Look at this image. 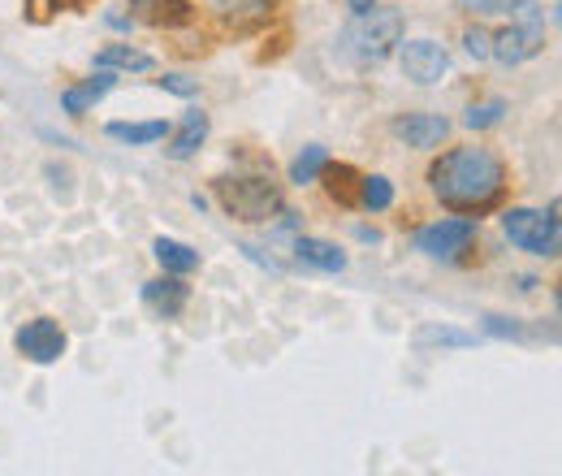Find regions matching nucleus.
Instances as JSON below:
<instances>
[{
  "instance_id": "nucleus-7",
  "label": "nucleus",
  "mask_w": 562,
  "mask_h": 476,
  "mask_svg": "<svg viewBox=\"0 0 562 476\" xmlns=\"http://www.w3.org/2000/svg\"><path fill=\"white\" fill-rule=\"evenodd\" d=\"M546 44H550L546 22H510L506 31H493L490 62H497V66H506V69L524 66V62L541 57V53H546Z\"/></svg>"
},
{
  "instance_id": "nucleus-29",
  "label": "nucleus",
  "mask_w": 562,
  "mask_h": 476,
  "mask_svg": "<svg viewBox=\"0 0 562 476\" xmlns=\"http://www.w3.org/2000/svg\"><path fill=\"white\" fill-rule=\"evenodd\" d=\"M109 26H113V31H131L135 18H126V13H109Z\"/></svg>"
},
{
  "instance_id": "nucleus-21",
  "label": "nucleus",
  "mask_w": 562,
  "mask_h": 476,
  "mask_svg": "<svg viewBox=\"0 0 562 476\" xmlns=\"http://www.w3.org/2000/svg\"><path fill=\"white\" fill-rule=\"evenodd\" d=\"M506 113H510V104H506L502 96H490V100L468 104L463 126H468V131H493V126H502V118H506Z\"/></svg>"
},
{
  "instance_id": "nucleus-1",
  "label": "nucleus",
  "mask_w": 562,
  "mask_h": 476,
  "mask_svg": "<svg viewBox=\"0 0 562 476\" xmlns=\"http://www.w3.org/2000/svg\"><path fill=\"white\" fill-rule=\"evenodd\" d=\"M428 187L437 196V204L463 217H481L490 212L502 191H506V160L490 147H454L441 152L428 165Z\"/></svg>"
},
{
  "instance_id": "nucleus-18",
  "label": "nucleus",
  "mask_w": 562,
  "mask_h": 476,
  "mask_svg": "<svg viewBox=\"0 0 562 476\" xmlns=\"http://www.w3.org/2000/svg\"><path fill=\"white\" fill-rule=\"evenodd\" d=\"M394 200H398V191H394V182L385 174H368V178L355 182V204L368 208V212H390Z\"/></svg>"
},
{
  "instance_id": "nucleus-23",
  "label": "nucleus",
  "mask_w": 562,
  "mask_h": 476,
  "mask_svg": "<svg viewBox=\"0 0 562 476\" xmlns=\"http://www.w3.org/2000/svg\"><path fill=\"white\" fill-rule=\"evenodd\" d=\"M490 40H493V31L481 26V18H476V26L463 31V53H468L472 62H490Z\"/></svg>"
},
{
  "instance_id": "nucleus-6",
  "label": "nucleus",
  "mask_w": 562,
  "mask_h": 476,
  "mask_svg": "<svg viewBox=\"0 0 562 476\" xmlns=\"http://www.w3.org/2000/svg\"><path fill=\"white\" fill-rule=\"evenodd\" d=\"M13 346H18L22 359H31V364H40V368H53V364L70 351V334H66L61 321H53V317H31L26 325H18Z\"/></svg>"
},
{
  "instance_id": "nucleus-4",
  "label": "nucleus",
  "mask_w": 562,
  "mask_h": 476,
  "mask_svg": "<svg viewBox=\"0 0 562 476\" xmlns=\"http://www.w3.org/2000/svg\"><path fill=\"white\" fill-rule=\"evenodd\" d=\"M212 191L234 221H247V225L269 221L281 208V191L269 174H225L212 182Z\"/></svg>"
},
{
  "instance_id": "nucleus-30",
  "label": "nucleus",
  "mask_w": 562,
  "mask_h": 476,
  "mask_svg": "<svg viewBox=\"0 0 562 476\" xmlns=\"http://www.w3.org/2000/svg\"><path fill=\"white\" fill-rule=\"evenodd\" d=\"M355 239H359V243H381V234L368 230V225H355Z\"/></svg>"
},
{
  "instance_id": "nucleus-9",
  "label": "nucleus",
  "mask_w": 562,
  "mask_h": 476,
  "mask_svg": "<svg viewBox=\"0 0 562 476\" xmlns=\"http://www.w3.org/2000/svg\"><path fill=\"white\" fill-rule=\"evenodd\" d=\"M390 131L398 143H407V147H416V152H432V147H441L446 139H450V122L441 118V113H398L394 122H390Z\"/></svg>"
},
{
  "instance_id": "nucleus-13",
  "label": "nucleus",
  "mask_w": 562,
  "mask_h": 476,
  "mask_svg": "<svg viewBox=\"0 0 562 476\" xmlns=\"http://www.w3.org/2000/svg\"><path fill=\"white\" fill-rule=\"evenodd\" d=\"M113 87H117V74H113V69H95L91 78H82V82H74V87L61 91V113H66V118H82V113H87L91 104H100Z\"/></svg>"
},
{
  "instance_id": "nucleus-20",
  "label": "nucleus",
  "mask_w": 562,
  "mask_h": 476,
  "mask_svg": "<svg viewBox=\"0 0 562 476\" xmlns=\"http://www.w3.org/2000/svg\"><path fill=\"white\" fill-rule=\"evenodd\" d=\"M187 13H191V0H131V18H143L151 26L187 18Z\"/></svg>"
},
{
  "instance_id": "nucleus-14",
  "label": "nucleus",
  "mask_w": 562,
  "mask_h": 476,
  "mask_svg": "<svg viewBox=\"0 0 562 476\" xmlns=\"http://www.w3.org/2000/svg\"><path fill=\"white\" fill-rule=\"evenodd\" d=\"M294 261L303 265V269H316V273H342L351 261H347V252L338 247V243H329V239H312V234H299L294 239Z\"/></svg>"
},
{
  "instance_id": "nucleus-8",
  "label": "nucleus",
  "mask_w": 562,
  "mask_h": 476,
  "mask_svg": "<svg viewBox=\"0 0 562 476\" xmlns=\"http://www.w3.org/2000/svg\"><path fill=\"white\" fill-rule=\"evenodd\" d=\"M394 53H398L403 78H412L416 87H437V82L450 74V53H446V44H437V40H407V44H398Z\"/></svg>"
},
{
  "instance_id": "nucleus-24",
  "label": "nucleus",
  "mask_w": 562,
  "mask_h": 476,
  "mask_svg": "<svg viewBox=\"0 0 562 476\" xmlns=\"http://www.w3.org/2000/svg\"><path fill=\"white\" fill-rule=\"evenodd\" d=\"M156 87H160V91H169V96H178V100H195V96H200V82H195V78H187V74H160V78H156Z\"/></svg>"
},
{
  "instance_id": "nucleus-10",
  "label": "nucleus",
  "mask_w": 562,
  "mask_h": 476,
  "mask_svg": "<svg viewBox=\"0 0 562 476\" xmlns=\"http://www.w3.org/2000/svg\"><path fill=\"white\" fill-rule=\"evenodd\" d=\"M139 299H143V308H147L151 317H160V321H178V317L187 312V303H191V286H187L182 277L165 273V277L143 281Z\"/></svg>"
},
{
  "instance_id": "nucleus-15",
  "label": "nucleus",
  "mask_w": 562,
  "mask_h": 476,
  "mask_svg": "<svg viewBox=\"0 0 562 476\" xmlns=\"http://www.w3.org/2000/svg\"><path fill=\"white\" fill-rule=\"evenodd\" d=\"M151 256H156V265L165 273H173V277H191V273L200 269V252L195 247H187L182 239H151Z\"/></svg>"
},
{
  "instance_id": "nucleus-28",
  "label": "nucleus",
  "mask_w": 562,
  "mask_h": 476,
  "mask_svg": "<svg viewBox=\"0 0 562 476\" xmlns=\"http://www.w3.org/2000/svg\"><path fill=\"white\" fill-rule=\"evenodd\" d=\"M238 252H243V256H247L251 265H260L265 273H273V277H281V265L273 261V256H265L260 247H251V243H238Z\"/></svg>"
},
{
  "instance_id": "nucleus-5",
  "label": "nucleus",
  "mask_w": 562,
  "mask_h": 476,
  "mask_svg": "<svg viewBox=\"0 0 562 476\" xmlns=\"http://www.w3.org/2000/svg\"><path fill=\"white\" fill-rule=\"evenodd\" d=\"M481 225L476 217H441V221H428L416 230V252H424L428 261H463L476 243Z\"/></svg>"
},
{
  "instance_id": "nucleus-27",
  "label": "nucleus",
  "mask_w": 562,
  "mask_h": 476,
  "mask_svg": "<svg viewBox=\"0 0 562 476\" xmlns=\"http://www.w3.org/2000/svg\"><path fill=\"white\" fill-rule=\"evenodd\" d=\"M515 22H546V9H541V0H510V9H506Z\"/></svg>"
},
{
  "instance_id": "nucleus-12",
  "label": "nucleus",
  "mask_w": 562,
  "mask_h": 476,
  "mask_svg": "<svg viewBox=\"0 0 562 476\" xmlns=\"http://www.w3.org/2000/svg\"><path fill=\"white\" fill-rule=\"evenodd\" d=\"M209 13L229 31H256L269 22L273 0H209Z\"/></svg>"
},
{
  "instance_id": "nucleus-17",
  "label": "nucleus",
  "mask_w": 562,
  "mask_h": 476,
  "mask_svg": "<svg viewBox=\"0 0 562 476\" xmlns=\"http://www.w3.org/2000/svg\"><path fill=\"white\" fill-rule=\"evenodd\" d=\"M95 69H113V74H151L156 62H151V53H139V48H131V44H104V48L95 53Z\"/></svg>"
},
{
  "instance_id": "nucleus-11",
  "label": "nucleus",
  "mask_w": 562,
  "mask_h": 476,
  "mask_svg": "<svg viewBox=\"0 0 562 476\" xmlns=\"http://www.w3.org/2000/svg\"><path fill=\"white\" fill-rule=\"evenodd\" d=\"M209 131H212L209 113H204V109H187L182 122L169 126V135H165V143H169L165 156H169V160H191V156H200V147L209 143Z\"/></svg>"
},
{
  "instance_id": "nucleus-19",
  "label": "nucleus",
  "mask_w": 562,
  "mask_h": 476,
  "mask_svg": "<svg viewBox=\"0 0 562 476\" xmlns=\"http://www.w3.org/2000/svg\"><path fill=\"white\" fill-rule=\"evenodd\" d=\"M325 165H329V147L307 143V147L290 160V182H294V187H312V182L325 174Z\"/></svg>"
},
{
  "instance_id": "nucleus-2",
  "label": "nucleus",
  "mask_w": 562,
  "mask_h": 476,
  "mask_svg": "<svg viewBox=\"0 0 562 476\" xmlns=\"http://www.w3.org/2000/svg\"><path fill=\"white\" fill-rule=\"evenodd\" d=\"M403 31H407L403 9H394V4H368L363 13H355L351 22L342 26L338 48L351 62H359V66H376V62L394 57V48L403 44Z\"/></svg>"
},
{
  "instance_id": "nucleus-25",
  "label": "nucleus",
  "mask_w": 562,
  "mask_h": 476,
  "mask_svg": "<svg viewBox=\"0 0 562 476\" xmlns=\"http://www.w3.org/2000/svg\"><path fill=\"white\" fill-rule=\"evenodd\" d=\"M463 13H472V18H502L506 9H510V0H454Z\"/></svg>"
},
{
  "instance_id": "nucleus-22",
  "label": "nucleus",
  "mask_w": 562,
  "mask_h": 476,
  "mask_svg": "<svg viewBox=\"0 0 562 476\" xmlns=\"http://www.w3.org/2000/svg\"><path fill=\"white\" fill-rule=\"evenodd\" d=\"M476 334H468V330H454V325H424L420 334H416V346L428 351V346H454V351H463V346H472Z\"/></svg>"
},
{
  "instance_id": "nucleus-3",
  "label": "nucleus",
  "mask_w": 562,
  "mask_h": 476,
  "mask_svg": "<svg viewBox=\"0 0 562 476\" xmlns=\"http://www.w3.org/2000/svg\"><path fill=\"white\" fill-rule=\"evenodd\" d=\"M502 234L510 247L541 256V261H559L562 252V221L559 200L550 208H506L502 212Z\"/></svg>"
},
{
  "instance_id": "nucleus-26",
  "label": "nucleus",
  "mask_w": 562,
  "mask_h": 476,
  "mask_svg": "<svg viewBox=\"0 0 562 476\" xmlns=\"http://www.w3.org/2000/svg\"><path fill=\"white\" fill-rule=\"evenodd\" d=\"M481 325H485V334H493V339H524V325L519 321H506V317H485Z\"/></svg>"
},
{
  "instance_id": "nucleus-31",
  "label": "nucleus",
  "mask_w": 562,
  "mask_h": 476,
  "mask_svg": "<svg viewBox=\"0 0 562 476\" xmlns=\"http://www.w3.org/2000/svg\"><path fill=\"white\" fill-rule=\"evenodd\" d=\"M347 4H351V13H363V9H368V4H376V0H347Z\"/></svg>"
},
{
  "instance_id": "nucleus-16",
  "label": "nucleus",
  "mask_w": 562,
  "mask_h": 476,
  "mask_svg": "<svg viewBox=\"0 0 562 476\" xmlns=\"http://www.w3.org/2000/svg\"><path fill=\"white\" fill-rule=\"evenodd\" d=\"M104 135L113 143H126V147H156L169 135V122L165 118H151V122H109Z\"/></svg>"
}]
</instances>
